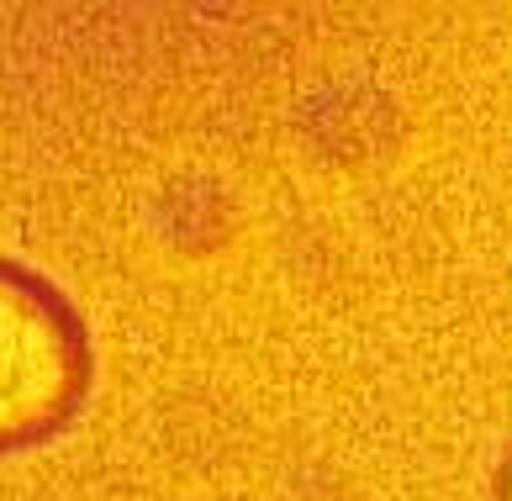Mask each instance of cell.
<instances>
[{
    "label": "cell",
    "instance_id": "1",
    "mask_svg": "<svg viewBox=\"0 0 512 501\" xmlns=\"http://www.w3.org/2000/svg\"><path fill=\"white\" fill-rule=\"evenodd\" d=\"M85 333L69 306L0 264V449L59 428L85 391Z\"/></svg>",
    "mask_w": 512,
    "mask_h": 501
}]
</instances>
